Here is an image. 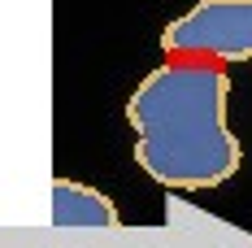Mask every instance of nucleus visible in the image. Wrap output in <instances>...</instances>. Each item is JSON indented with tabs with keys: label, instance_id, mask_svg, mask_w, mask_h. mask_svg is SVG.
Masks as SVG:
<instances>
[{
	"label": "nucleus",
	"instance_id": "nucleus-3",
	"mask_svg": "<svg viewBox=\"0 0 252 248\" xmlns=\"http://www.w3.org/2000/svg\"><path fill=\"white\" fill-rule=\"evenodd\" d=\"M118 222H122L118 209L100 192L83 187L74 178H57L52 183V226H96V231H113Z\"/></svg>",
	"mask_w": 252,
	"mask_h": 248
},
{
	"label": "nucleus",
	"instance_id": "nucleus-2",
	"mask_svg": "<svg viewBox=\"0 0 252 248\" xmlns=\"http://www.w3.org/2000/svg\"><path fill=\"white\" fill-rule=\"evenodd\" d=\"M161 48L191 61H252V0H200L161 31Z\"/></svg>",
	"mask_w": 252,
	"mask_h": 248
},
{
	"label": "nucleus",
	"instance_id": "nucleus-1",
	"mask_svg": "<svg viewBox=\"0 0 252 248\" xmlns=\"http://www.w3.org/2000/svg\"><path fill=\"white\" fill-rule=\"evenodd\" d=\"M230 78L213 61L170 57L126 100L135 161L152 183L200 192L239 170L244 148L226 122Z\"/></svg>",
	"mask_w": 252,
	"mask_h": 248
}]
</instances>
